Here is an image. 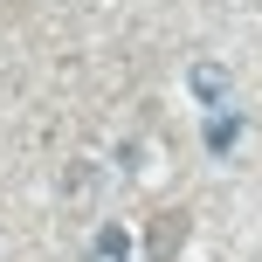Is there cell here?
<instances>
[{"instance_id":"obj_1","label":"cell","mask_w":262,"mask_h":262,"mask_svg":"<svg viewBox=\"0 0 262 262\" xmlns=\"http://www.w3.org/2000/svg\"><path fill=\"white\" fill-rule=\"evenodd\" d=\"M186 83H193V97H200L207 111H228V104H235V97H228L235 83H228V69H221V62H193V69H186Z\"/></svg>"},{"instance_id":"obj_2","label":"cell","mask_w":262,"mask_h":262,"mask_svg":"<svg viewBox=\"0 0 262 262\" xmlns=\"http://www.w3.org/2000/svg\"><path fill=\"white\" fill-rule=\"evenodd\" d=\"M242 145V118L235 111H207V152H235Z\"/></svg>"},{"instance_id":"obj_3","label":"cell","mask_w":262,"mask_h":262,"mask_svg":"<svg viewBox=\"0 0 262 262\" xmlns=\"http://www.w3.org/2000/svg\"><path fill=\"white\" fill-rule=\"evenodd\" d=\"M97 262H124V228H104L97 235Z\"/></svg>"}]
</instances>
